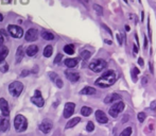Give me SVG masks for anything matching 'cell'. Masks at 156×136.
<instances>
[{
  "label": "cell",
  "mask_w": 156,
  "mask_h": 136,
  "mask_svg": "<svg viewBox=\"0 0 156 136\" xmlns=\"http://www.w3.org/2000/svg\"><path fill=\"white\" fill-rule=\"evenodd\" d=\"M80 121H81V118H80V117H74V118L70 119V120L67 122V124H66V129H70V128L76 127Z\"/></svg>",
  "instance_id": "7402d4cb"
},
{
  "label": "cell",
  "mask_w": 156,
  "mask_h": 136,
  "mask_svg": "<svg viewBox=\"0 0 156 136\" xmlns=\"http://www.w3.org/2000/svg\"><path fill=\"white\" fill-rule=\"evenodd\" d=\"M48 76H49V78H50L51 80L53 81V82L55 83V85L59 87V88H62L63 85H64V83H63L62 79L57 76V74H55V72H53V71H50L49 74H48Z\"/></svg>",
  "instance_id": "4fadbf2b"
},
{
  "label": "cell",
  "mask_w": 156,
  "mask_h": 136,
  "mask_svg": "<svg viewBox=\"0 0 156 136\" xmlns=\"http://www.w3.org/2000/svg\"><path fill=\"white\" fill-rule=\"evenodd\" d=\"M131 134H132V128L127 127V129H124V130L121 132V134L119 136H131Z\"/></svg>",
  "instance_id": "f546056e"
},
{
  "label": "cell",
  "mask_w": 156,
  "mask_h": 136,
  "mask_svg": "<svg viewBox=\"0 0 156 136\" xmlns=\"http://www.w3.org/2000/svg\"><path fill=\"white\" fill-rule=\"evenodd\" d=\"M9 54V49L6 46H0V63L4 62V59Z\"/></svg>",
  "instance_id": "d6986e66"
},
{
  "label": "cell",
  "mask_w": 156,
  "mask_h": 136,
  "mask_svg": "<svg viewBox=\"0 0 156 136\" xmlns=\"http://www.w3.org/2000/svg\"><path fill=\"white\" fill-rule=\"evenodd\" d=\"M31 101H32V103L35 104L36 107H44V103H45L44 98L41 97V94L38 89H36L35 92H34V96L31 98Z\"/></svg>",
  "instance_id": "52a82bcc"
},
{
  "label": "cell",
  "mask_w": 156,
  "mask_h": 136,
  "mask_svg": "<svg viewBox=\"0 0 156 136\" xmlns=\"http://www.w3.org/2000/svg\"><path fill=\"white\" fill-rule=\"evenodd\" d=\"M9 70V64L6 62H2V63H0V71L1 72H6V71Z\"/></svg>",
  "instance_id": "f1b7e54d"
},
{
  "label": "cell",
  "mask_w": 156,
  "mask_h": 136,
  "mask_svg": "<svg viewBox=\"0 0 156 136\" xmlns=\"http://www.w3.org/2000/svg\"><path fill=\"white\" fill-rule=\"evenodd\" d=\"M119 100H121V96L119 95V94L114 93V94H111V95L107 96V97L104 99V102H105V103H111V102L119 101Z\"/></svg>",
  "instance_id": "2e32d148"
},
{
  "label": "cell",
  "mask_w": 156,
  "mask_h": 136,
  "mask_svg": "<svg viewBox=\"0 0 156 136\" xmlns=\"http://www.w3.org/2000/svg\"><path fill=\"white\" fill-rule=\"evenodd\" d=\"M137 118H138V120L140 122H143L144 119H146V114H144L143 112L141 113H138V115H137Z\"/></svg>",
  "instance_id": "d6a6232c"
},
{
  "label": "cell",
  "mask_w": 156,
  "mask_h": 136,
  "mask_svg": "<svg viewBox=\"0 0 156 136\" xmlns=\"http://www.w3.org/2000/svg\"><path fill=\"white\" fill-rule=\"evenodd\" d=\"M91 113H92V109L89 107H83L82 109H81V114H82L83 116H85V117L89 116Z\"/></svg>",
  "instance_id": "484cf974"
},
{
  "label": "cell",
  "mask_w": 156,
  "mask_h": 136,
  "mask_svg": "<svg viewBox=\"0 0 156 136\" xmlns=\"http://www.w3.org/2000/svg\"><path fill=\"white\" fill-rule=\"evenodd\" d=\"M52 52H53V48L51 45H48V46H46L44 49V56H46V57H50L51 55H52Z\"/></svg>",
  "instance_id": "cb8c5ba5"
},
{
  "label": "cell",
  "mask_w": 156,
  "mask_h": 136,
  "mask_svg": "<svg viewBox=\"0 0 156 136\" xmlns=\"http://www.w3.org/2000/svg\"><path fill=\"white\" fill-rule=\"evenodd\" d=\"M151 109H152V111H154V109H156V101L154 100V101H152V103H151Z\"/></svg>",
  "instance_id": "f35d334b"
},
{
  "label": "cell",
  "mask_w": 156,
  "mask_h": 136,
  "mask_svg": "<svg viewBox=\"0 0 156 136\" xmlns=\"http://www.w3.org/2000/svg\"><path fill=\"white\" fill-rule=\"evenodd\" d=\"M37 52H38V47L36 45H30L26 50V53L29 56H34Z\"/></svg>",
  "instance_id": "e0dca14e"
},
{
  "label": "cell",
  "mask_w": 156,
  "mask_h": 136,
  "mask_svg": "<svg viewBox=\"0 0 156 136\" xmlns=\"http://www.w3.org/2000/svg\"><path fill=\"white\" fill-rule=\"evenodd\" d=\"M38 37V31L36 29H29L24 34V39L27 41H34Z\"/></svg>",
  "instance_id": "9c48e42d"
},
{
  "label": "cell",
  "mask_w": 156,
  "mask_h": 136,
  "mask_svg": "<svg viewBox=\"0 0 156 136\" xmlns=\"http://www.w3.org/2000/svg\"><path fill=\"white\" fill-rule=\"evenodd\" d=\"M125 31H130V27L129 26H125Z\"/></svg>",
  "instance_id": "c3c4849f"
},
{
  "label": "cell",
  "mask_w": 156,
  "mask_h": 136,
  "mask_svg": "<svg viewBox=\"0 0 156 136\" xmlns=\"http://www.w3.org/2000/svg\"><path fill=\"white\" fill-rule=\"evenodd\" d=\"M90 55H91V53L88 50H82L81 52H80V57H81L82 60H84V61L88 60L89 57H90Z\"/></svg>",
  "instance_id": "4316f807"
},
{
  "label": "cell",
  "mask_w": 156,
  "mask_h": 136,
  "mask_svg": "<svg viewBox=\"0 0 156 136\" xmlns=\"http://www.w3.org/2000/svg\"><path fill=\"white\" fill-rule=\"evenodd\" d=\"M3 43H4V35L0 31V46H3Z\"/></svg>",
  "instance_id": "8d00e7d4"
},
{
  "label": "cell",
  "mask_w": 156,
  "mask_h": 136,
  "mask_svg": "<svg viewBox=\"0 0 156 136\" xmlns=\"http://www.w3.org/2000/svg\"><path fill=\"white\" fill-rule=\"evenodd\" d=\"M133 49H134V53H137V52H138V48H137V46H136V45H134V46H133Z\"/></svg>",
  "instance_id": "f6af8a7d"
},
{
  "label": "cell",
  "mask_w": 156,
  "mask_h": 136,
  "mask_svg": "<svg viewBox=\"0 0 156 136\" xmlns=\"http://www.w3.org/2000/svg\"><path fill=\"white\" fill-rule=\"evenodd\" d=\"M30 72H31L30 70H24V71H22V72L20 74V76H21V77H27V76H28V74H30Z\"/></svg>",
  "instance_id": "74e56055"
},
{
  "label": "cell",
  "mask_w": 156,
  "mask_h": 136,
  "mask_svg": "<svg viewBox=\"0 0 156 136\" xmlns=\"http://www.w3.org/2000/svg\"><path fill=\"white\" fill-rule=\"evenodd\" d=\"M150 71H151V74H153L154 72V69H153V64H152V62H150Z\"/></svg>",
  "instance_id": "b9f144b4"
},
{
  "label": "cell",
  "mask_w": 156,
  "mask_h": 136,
  "mask_svg": "<svg viewBox=\"0 0 156 136\" xmlns=\"http://www.w3.org/2000/svg\"><path fill=\"white\" fill-rule=\"evenodd\" d=\"M3 20V16H2V14H0V22Z\"/></svg>",
  "instance_id": "7dc6e473"
},
{
  "label": "cell",
  "mask_w": 156,
  "mask_h": 136,
  "mask_svg": "<svg viewBox=\"0 0 156 136\" xmlns=\"http://www.w3.org/2000/svg\"><path fill=\"white\" fill-rule=\"evenodd\" d=\"M10 128V121L8 117L0 116V131L1 132H6Z\"/></svg>",
  "instance_id": "5bb4252c"
},
{
  "label": "cell",
  "mask_w": 156,
  "mask_h": 136,
  "mask_svg": "<svg viewBox=\"0 0 156 136\" xmlns=\"http://www.w3.org/2000/svg\"><path fill=\"white\" fill-rule=\"evenodd\" d=\"M105 43H106V44H108V45H112V41H108V39H106V41H105Z\"/></svg>",
  "instance_id": "bcb514c9"
},
{
  "label": "cell",
  "mask_w": 156,
  "mask_h": 136,
  "mask_svg": "<svg viewBox=\"0 0 156 136\" xmlns=\"http://www.w3.org/2000/svg\"><path fill=\"white\" fill-rule=\"evenodd\" d=\"M102 28H103L104 30H106V31H107V33H108L109 35H112V36H113V32H112V30L109 29V28L107 27V26H106V25L102 24Z\"/></svg>",
  "instance_id": "d590c367"
},
{
  "label": "cell",
  "mask_w": 156,
  "mask_h": 136,
  "mask_svg": "<svg viewBox=\"0 0 156 136\" xmlns=\"http://www.w3.org/2000/svg\"><path fill=\"white\" fill-rule=\"evenodd\" d=\"M138 64L140 66H143L144 65V63H143V60H142V57H139L138 59Z\"/></svg>",
  "instance_id": "ab89813d"
},
{
  "label": "cell",
  "mask_w": 156,
  "mask_h": 136,
  "mask_svg": "<svg viewBox=\"0 0 156 136\" xmlns=\"http://www.w3.org/2000/svg\"><path fill=\"white\" fill-rule=\"evenodd\" d=\"M147 47H148V39H147V36L144 35V49L147 50Z\"/></svg>",
  "instance_id": "60d3db41"
},
{
  "label": "cell",
  "mask_w": 156,
  "mask_h": 136,
  "mask_svg": "<svg viewBox=\"0 0 156 136\" xmlns=\"http://www.w3.org/2000/svg\"><path fill=\"white\" fill-rule=\"evenodd\" d=\"M65 76H66V78H67L68 80L70 81V82H72V83L78 82L79 79H80L79 72H77V71H74V70H70V69L65 70Z\"/></svg>",
  "instance_id": "30bf717a"
},
{
  "label": "cell",
  "mask_w": 156,
  "mask_h": 136,
  "mask_svg": "<svg viewBox=\"0 0 156 136\" xmlns=\"http://www.w3.org/2000/svg\"><path fill=\"white\" fill-rule=\"evenodd\" d=\"M0 109L2 113V116L9 117L10 116V109H9V103L4 98H0Z\"/></svg>",
  "instance_id": "8fae6325"
},
{
  "label": "cell",
  "mask_w": 156,
  "mask_h": 136,
  "mask_svg": "<svg viewBox=\"0 0 156 136\" xmlns=\"http://www.w3.org/2000/svg\"><path fill=\"white\" fill-rule=\"evenodd\" d=\"M39 130H41L43 133L48 134L51 130H52V122L47 120V119L44 120V121L39 124Z\"/></svg>",
  "instance_id": "7c38bea8"
},
{
  "label": "cell",
  "mask_w": 156,
  "mask_h": 136,
  "mask_svg": "<svg viewBox=\"0 0 156 136\" xmlns=\"http://www.w3.org/2000/svg\"><path fill=\"white\" fill-rule=\"evenodd\" d=\"M147 83H148V78L147 77H143V79H142V84H143V85H146Z\"/></svg>",
  "instance_id": "ee69618b"
},
{
  "label": "cell",
  "mask_w": 156,
  "mask_h": 136,
  "mask_svg": "<svg viewBox=\"0 0 156 136\" xmlns=\"http://www.w3.org/2000/svg\"><path fill=\"white\" fill-rule=\"evenodd\" d=\"M24 47L22 46H19L17 48V51H16V63H20L21 60L24 59Z\"/></svg>",
  "instance_id": "ffe728a7"
},
{
  "label": "cell",
  "mask_w": 156,
  "mask_h": 136,
  "mask_svg": "<svg viewBox=\"0 0 156 136\" xmlns=\"http://www.w3.org/2000/svg\"><path fill=\"white\" fill-rule=\"evenodd\" d=\"M64 52L69 55H72L74 53V46L73 45H66L64 47Z\"/></svg>",
  "instance_id": "d4e9b609"
},
{
  "label": "cell",
  "mask_w": 156,
  "mask_h": 136,
  "mask_svg": "<svg viewBox=\"0 0 156 136\" xmlns=\"http://www.w3.org/2000/svg\"><path fill=\"white\" fill-rule=\"evenodd\" d=\"M139 69L138 68H136V67H133L132 68V79H133V81L134 82H136L137 81V76L139 74Z\"/></svg>",
  "instance_id": "83f0119b"
},
{
  "label": "cell",
  "mask_w": 156,
  "mask_h": 136,
  "mask_svg": "<svg viewBox=\"0 0 156 136\" xmlns=\"http://www.w3.org/2000/svg\"><path fill=\"white\" fill-rule=\"evenodd\" d=\"M78 63H79V60L73 59V57H69V59L65 60V65L67 66L68 68H70V69L76 67V66L78 65Z\"/></svg>",
  "instance_id": "ac0fdd59"
},
{
  "label": "cell",
  "mask_w": 156,
  "mask_h": 136,
  "mask_svg": "<svg viewBox=\"0 0 156 136\" xmlns=\"http://www.w3.org/2000/svg\"><path fill=\"white\" fill-rule=\"evenodd\" d=\"M117 39H118V43H119V45H122V41H121V39H120V35L119 34H117Z\"/></svg>",
  "instance_id": "7bdbcfd3"
},
{
  "label": "cell",
  "mask_w": 156,
  "mask_h": 136,
  "mask_svg": "<svg viewBox=\"0 0 156 136\" xmlns=\"http://www.w3.org/2000/svg\"><path fill=\"white\" fill-rule=\"evenodd\" d=\"M143 16H144V12H141V20H143Z\"/></svg>",
  "instance_id": "681fc988"
},
{
  "label": "cell",
  "mask_w": 156,
  "mask_h": 136,
  "mask_svg": "<svg viewBox=\"0 0 156 136\" xmlns=\"http://www.w3.org/2000/svg\"><path fill=\"white\" fill-rule=\"evenodd\" d=\"M123 109H124V103L122 101H118L117 103L113 104V107L109 109L108 113L113 118H116V117L123 111Z\"/></svg>",
  "instance_id": "8992f818"
},
{
  "label": "cell",
  "mask_w": 156,
  "mask_h": 136,
  "mask_svg": "<svg viewBox=\"0 0 156 136\" xmlns=\"http://www.w3.org/2000/svg\"><path fill=\"white\" fill-rule=\"evenodd\" d=\"M94 9L98 14L100 15V16L103 15V8H102L101 6H99V4H94Z\"/></svg>",
  "instance_id": "4dcf8cb0"
},
{
  "label": "cell",
  "mask_w": 156,
  "mask_h": 136,
  "mask_svg": "<svg viewBox=\"0 0 156 136\" xmlns=\"http://www.w3.org/2000/svg\"><path fill=\"white\" fill-rule=\"evenodd\" d=\"M107 66V63L102 59H98L94 62H91L89 64V69L91 71H94V72H100V71L104 70V68Z\"/></svg>",
  "instance_id": "277c9868"
},
{
  "label": "cell",
  "mask_w": 156,
  "mask_h": 136,
  "mask_svg": "<svg viewBox=\"0 0 156 136\" xmlns=\"http://www.w3.org/2000/svg\"><path fill=\"white\" fill-rule=\"evenodd\" d=\"M41 36L44 39H46V41H52V39H54V35L51 32H49V31H43V32H41Z\"/></svg>",
  "instance_id": "603a6c76"
},
{
  "label": "cell",
  "mask_w": 156,
  "mask_h": 136,
  "mask_svg": "<svg viewBox=\"0 0 156 136\" xmlns=\"http://www.w3.org/2000/svg\"><path fill=\"white\" fill-rule=\"evenodd\" d=\"M86 130H87V132H92V131L94 130V124L92 121H89L88 123H87V125H86Z\"/></svg>",
  "instance_id": "1f68e13d"
},
{
  "label": "cell",
  "mask_w": 156,
  "mask_h": 136,
  "mask_svg": "<svg viewBox=\"0 0 156 136\" xmlns=\"http://www.w3.org/2000/svg\"><path fill=\"white\" fill-rule=\"evenodd\" d=\"M96 119H97V121L99 123H106V122L108 121V118L106 117L105 113L102 112V111H97L96 112Z\"/></svg>",
  "instance_id": "9a60e30c"
},
{
  "label": "cell",
  "mask_w": 156,
  "mask_h": 136,
  "mask_svg": "<svg viewBox=\"0 0 156 136\" xmlns=\"http://www.w3.org/2000/svg\"><path fill=\"white\" fill-rule=\"evenodd\" d=\"M116 80H117V76H116L115 71L107 70L96 81V85L102 87V88H105V87L112 86L116 82Z\"/></svg>",
  "instance_id": "6da1fadb"
},
{
  "label": "cell",
  "mask_w": 156,
  "mask_h": 136,
  "mask_svg": "<svg viewBox=\"0 0 156 136\" xmlns=\"http://www.w3.org/2000/svg\"><path fill=\"white\" fill-rule=\"evenodd\" d=\"M8 32L12 37L14 39H20L24 36V30L19 26H15V25H10L8 26Z\"/></svg>",
  "instance_id": "5b68a950"
},
{
  "label": "cell",
  "mask_w": 156,
  "mask_h": 136,
  "mask_svg": "<svg viewBox=\"0 0 156 136\" xmlns=\"http://www.w3.org/2000/svg\"><path fill=\"white\" fill-rule=\"evenodd\" d=\"M22 90H24V84L19 81H15V82L11 83L9 86V93L13 97H18Z\"/></svg>",
  "instance_id": "3957f363"
},
{
  "label": "cell",
  "mask_w": 156,
  "mask_h": 136,
  "mask_svg": "<svg viewBox=\"0 0 156 136\" xmlns=\"http://www.w3.org/2000/svg\"><path fill=\"white\" fill-rule=\"evenodd\" d=\"M14 127L17 132H24L28 128V120L24 116L17 115L14 119Z\"/></svg>",
  "instance_id": "7a4b0ae2"
},
{
  "label": "cell",
  "mask_w": 156,
  "mask_h": 136,
  "mask_svg": "<svg viewBox=\"0 0 156 136\" xmlns=\"http://www.w3.org/2000/svg\"><path fill=\"white\" fill-rule=\"evenodd\" d=\"M74 109H76V104L72 103V102H67L65 104V107H64V117L70 118L74 113Z\"/></svg>",
  "instance_id": "ba28073f"
},
{
  "label": "cell",
  "mask_w": 156,
  "mask_h": 136,
  "mask_svg": "<svg viewBox=\"0 0 156 136\" xmlns=\"http://www.w3.org/2000/svg\"><path fill=\"white\" fill-rule=\"evenodd\" d=\"M97 93V90L94 88V87H90V86H86L80 92V94H82V95H94Z\"/></svg>",
  "instance_id": "44dd1931"
},
{
  "label": "cell",
  "mask_w": 156,
  "mask_h": 136,
  "mask_svg": "<svg viewBox=\"0 0 156 136\" xmlns=\"http://www.w3.org/2000/svg\"><path fill=\"white\" fill-rule=\"evenodd\" d=\"M62 59H63V54H61V53H59L57 55L55 56V60H54V63L55 64H59L61 61H62Z\"/></svg>",
  "instance_id": "e575fe53"
},
{
  "label": "cell",
  "mask_w": 156,
  "mask_h": 136,
  "mask_svg": "<svg viewBox=\"0 0 156 136\" xmlns=\"http://www.w3.org/2000/svg\"><path fill=\"white\" fill-rule=\"evenodd\" d=\"M148 34L150 39H152V31H151V26H150V17H148Z\"/></svg>",
  "instance_id": "836d02e7"
}]
</instances>
